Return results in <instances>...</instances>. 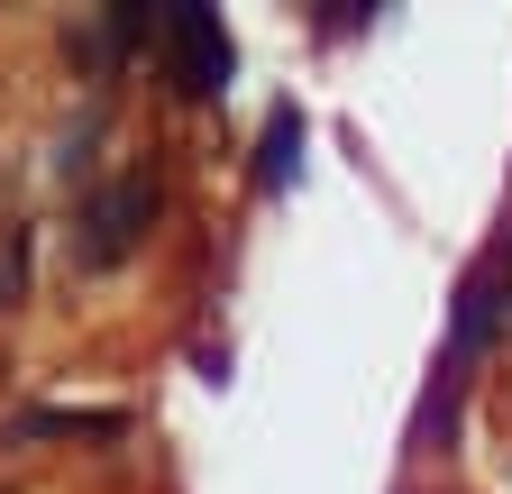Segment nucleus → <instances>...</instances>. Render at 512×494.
<instances>
[{
  "label": "nucleus",
  "instance_id": "7ed1b4c3",
  "mask_svg": "<svg viewBox=\"0 0 512 494\" xmlns=\"http://www.w3.org/2000/svg\"><path fill=\"white\" fill-rule=\"evenodd\" d=\"M293 147H302V119H293V110H275V119H266V165H256V183H266V193L293 174Z\"/></svg>",
  "mask_w": 512,
  "mask_h": 494
},
{
  "label": "nucleus",
  "instance_id": "f03ea898",
  "mask_svg": "<svg viewBox=\"0 0 512 494\" xmlns=\"http://www.w3.org/2000/svg\"><path fill=\"white\" fill-rule=\"evenodd\" d=\"M165 65H174V92L183 101L229 92V28L211 10H192V0H174V10H165Z\"/></svg>",
  "mask_w": 512,
  "mask_h": 494
},
{
  "label": "nucleus",
  "instance_id": "f257e3e1",
  "mask_svg": "<svg viewBox=\"0 0 512 494\" xmlns=\"http://www.w3.org/2000/svg\"><path fill=\"white\" fill-rule=\"evenodd\" d=\"M156 211H165V183H156V165H128V174H110L101 193L83 202V266L101 275V266H119V257H138V238L156 229Z\"/></svg>",
  "mask_w": 512,
  "mask_h": 494
},
{
  "label": "nucleus",
  "instance_id": "39448f33",
  "mask_svg": "<svg viewBox=\"0 0 512 494\" xmlns=\"http://www.w3.org/2000/svg\"><path fill=\"white\" fill-rule=\"evenodd\" d=\"M19 293H28V238L10 229V238H0V312H10Z\"/></svg>",
  "mask_w": 512,
  "mask_h": 494
},
{
  "label": "nucleus",
  "instance_id": "20e7f679",
  "mask_svg": "<svg viewBox=\"0 0 512 494\" xmlns=\"http://www.w3.org/2000/svg\"><path fill=\"white\" fill-rule=\"evenodd\" d=\"M28 440H55V430H92V440H119V412H28Z\"/></svg>",
  "mask_w": 512,
  "mask_h": 494
}]
</instances>
